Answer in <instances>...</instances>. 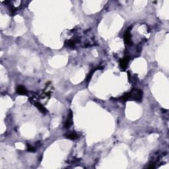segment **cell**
Returning <instances> with one entry per match:
<instances>
[{
  "label": "cell",
  "instance_id": "cell-1",
  "mask_svg": "<svg viewBox=\"0 0 169 169\" xmlns=\"http://www.w3.org/2000/svg\"><path fill=\"white\" fill-rule=\"evenodd\" d=\"M132 27H130L126 30L124 35V42L126 45H130L132 44V38H131V34H130V29Z\"/></svg>",
  "mask_w": 169,
  "mask_h": 169
},
{
  "label": "cell",
  "instance_id": "cell-2",
  "mask_svg": "<svg viewBox=\"0 0 169 169\" xmlns=\"http://www.w3.org/2000/svg\"><path fill=\"white\" fill-rule=\"evenodd\" d=\"M130 61V58L129 57H125L123 59L120 60V62H119V64H120V67L121 70H125L127 68V66H128V62Z\"/></svg>",
  "mask_w": 169,
  "mask_h": 169
},
{
  "label": "cell",
  "instance_id": "cell-3",
  "mask_svg": "<svg viewBox=\"0 0 169 169\" xmlns=\"http://www.w3.org/2000/svg\"><path fill=\"white\" fill-rule=\"evenodd\" d=\"M72 119H73V113L71 110H70L69 114H68V119L66 120V124H65V128H68L72 126Z\"/></svg>",
  "mask_w": 169,
  "mask_h": 169
},
{
  "label": "cell",
  "instance_id": "cell-4",
  "mask_svg": "<svg viewBox=\"0 0 169 169\" xmlns=\"http://www.w3.org/2000/svg\"><path fill=\"white\" fill-rule=\"evenodd\" d=\"M17 92L18 94H21V95H24V94H27V90L25 88H24L23 86H17Z\"/></svg>",
  "mask_w": 169,
  "mask_h": 169
},
{
  "label": "cell",
  "instance_id": "cell-5",
  "mask_svg": "<svg viewBox=\"0 0 169 169\" xmlns=\"http://www.w3.org/2000/svg\"><path fill=\"white\" fill-rule=\"evenodd\" d=\"M66 136L68 139H72V140H74V139H77V137H78L77 133H75V132H70V133H68V134H66Z\"/></svg>",
  "mask_w": 169,
  "mask_h": 169
},
{
  "label": "cell",
  "instance_id": "cell-6",
  "mask_svg": "<svg viewBox=\"0 0 169 169\" xmlns=\"http://www.w3.org/2000/svg\"><path fill=\"white\" fill-rule=\"evenodd\" d=\"M35 106H36V107L37 108L38 110H39V111L40 112L42 113H46V108L42 104H41L40 103H39V102H36V103H35Z\"/></svg>",
  "mask_w": 169,
  "mask_h": 169
},
{
  "label": "cell",
  "instance_id": "cell-7",
  "mask_svg": "<svg viewBox=\"0 0 169 169\" xmlns=\"http://www.w3.org/2000/svg\"><path fill=\"white\" fill-rule=\"evenodd\" d=\"M27 150H28V151H30V152H34V151H35V149H34V147H32V146L28 145V148H27Z\"/></svg>",
  "mask_w": 169,
  "mask_h": 169
}]
</instances>
